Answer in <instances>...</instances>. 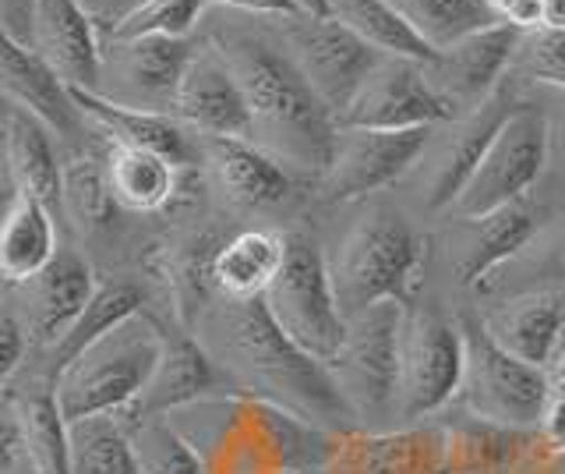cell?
Masks as SVG:
<instances>
[{
    "mask_svg": "<svg viewBox=\"0 0 565 474\" xmlns=\"http://www.w3.org/2000/svg\"><path fill=\"white\" fill-rule=\"evenodd\" d=\"M463 326V347H467V365H463V386L459 397L473 411V418L488 421L499 429H530L541 425V411L552 379L544 368L530 365L491 337L484 323H459Z\"/></svg>",
    "mask_w": 565,
    "mask_h": 474,
    "instance_id": "obj_7",
    "label": "cell"
},
{
    "mask_svg": "<svg viewBox=\"0 0 565 474\" xmlns=\"http://www.w3.org/2000/svg\"><path fill=\"white\" fill-rule=\"evenodd\" d=\"M4 403L14 411L32 474H71V421L61 411L53 379H32L22 390H8Z\"/></svg>",
    "mask_w": 565,
    "mask_h": 474,
    "instance_id": "obj_26",
    "label": "cell"
},
{
    "mask_svg": "<svg viewBox=\"0 0 565 474\" xmlns=\"http://www.w3.org/2000/svg\"><path fill=\"white\" fill-rule=\"evenodd\" d=\"M537 213L526 199L505 209H494L488 217H473L456 227L449 241L452 273L463 287H481L484 280L516 259L530 241L537 238Z\"/></svg>",
    "mask_w": 565,
    "mask_h": 474,
    "instance_id": "obj_22",
    "label": "cell"
},
{
    "mask_svg": "<svg viewBox=\"0 0 565 474\" xmlns=\"http://www.w3.org/2000/svg\"><path fill=\"white\" fill-rule=\"evenodd\" d=\"M114 209L117 202L110 181H106V167L96 164L88 152L75 149L64 160V206H61L64 220H71V227L82 238H93L110 227Z\"/></svg>",
    "mask_w": 565,
    "mask_h": 474,
    "instance_id": "obj_34",
    "label": "cell"
},
{
    "mask_svg": "<svg viewBox=\"0 0 565 474\" xmlns=\"http://www.w3.org/2000/svg\"><path fill=\"white\" fill-rule=\"evenodd\" d=\"M205 8H237V11H252V14H276V19H294V14H305L297 8V0H202Z\"/></svg>",
    "mask_w": 565,
    "mask_h": 474,
    "instance_id": "obj_43",
    "label": "cell"
},
{
    "mask_svg": "<svg viewBox=\"0 0 565 474\" xmlns=\"http://www.w3.org/2000/svg\"><path fill=\"white\" fill-rule=\"evenodd\" d=\"M282 262H287V238L282 234L258 231V227L241 231L223 241L216 262H212V284L223 297L252 302V297H265Z\"/></svg>",
    "mask_w": 565,
    "mask_h": 474,
    "instance_id": "obj_27",
    "label": "cell"
},
{
    "mask_svg": "<svg viewBox=\"0 0 565 474\" xmlns=\"http://www.w3.org/2000/svg\"><path fill=\"white\" fill-rule=\"evenodd\" d=\"M131 439H135L138 461L146 474H205L202 456L194 453L188 439L163 418L135 421Z\"/></svg>",
    "mask_w": 565,
    "mask_h": 474,
    "instance_id": "obj_35",
    "label": "cell"
},
{
    "mask_svg": "<svg viewBox=\"0 0 565 474\" xmlns=\"http://www.w3.org/2000/svg\"><path fill=\"white\" fill-rule=\"evenodd\" d=\"M173 117L202 138H247L252 143V110L244 89L216 43H199L177 93Z\"/></svg>",
    "mask_w": 565,
    "mask_h": 474,
    "instance_id": "obj_16",
    "label": "cell"
},
{
    "mask_svg": "<svg viewBox=\"0 0 565 474\" xmlns=\"http://www.w3.org/2000/svg\"><path fill=\"white\" fill-rule=\"evenodd\" d=\"M403 312L406 305L385 302L347 319L340 355L326 365L335 390H340L350 414L361 425L396 418V361Z\"/></svg>",
    "mask_w": 565,
    "mask_h": 474,
    "instance_id": "obj_9",
    "label": "cell"
},
{
    "mask_svg": "<svg viewBox=\"0 0 565 474\" xmlns=\"http://www.w3.org/2000/svg\"><path fill=\"white\" fill-rule=\"evenodd\" d=\"M194 46L188 36H141L110 40L103 50L99 89L120 107L173 114Z\"/></svg>",
    "mask_w": 565,
    "mask_h": 474,
    "instance_id": "obj_13",
    "label": "cell"
},
{
    "mask_svg": "<svg viewBox=\"0 0 565 474\" xmlns=\"http://www.w3.org/2000/svg\"><path fill=\"white\" fill-rule=\"evenodd\" d=\"M547 120H552V156H558L565 164V107Z\"/></svg>",
    "mask_w": 565,
    "mask_h": 474,
    "instance_id": "obj_45",
    "label": "cell"
},
{
    "mask_svg": "<svg viewBox=\"0 0 565 474\" xmlns=\"http://www.w3.org/2000/svg\"><path fill=\"white\" fill-rule=\"evenodd\" d=\"M520 29L512 25H491L484 32L459 40L428 61V75L435 89L446 96L456 114L473 110L499 89L505 78V67H512V54H516Z\"/></svg>",
    "mask_w": 565,
    "mask_h": 474,
    "instance_id": "obj_18",
    "label": "cell"
},
{
    "mask_svg": "<svg viewBox=\"0 0 565 474\" xmlns=\"http://www.w3.org/2000/svg\"><path fill=\"white\" fill-rule=\"evenodd\" d=\"M230 390H237L234 379L223 372V365L209 355V347L191 329L163 326V355H159L156 372L146 390H141V397L124 414H131L135 421L163 418L170 411L191 408V403Z\"/></svg>",
    "mask_w": 565,
    "mask_h": 474,
    "instance_id": "obj_15",
    "label": "cell"
},
{
    "mask_svg": "<svg viewBox=\"0 0 565 474\" xmlns=\"http://www.w3.org/2000/svg\"><path fill=\"white\" fill-rule=\"evenodd\" d=\"M265 308L287 337L329 365L347 337V315L340 312L329 273V259L308 234H287V262L273 287L265 291Z\"/></svg>",
    "mask_w": 565,
    "mask_h": 474,
    "instance_id": "obj_5",
    "label": "cell"
},
{
    "mask_svg": "<svg viewBox=\"0 0 565 474\" xmlns=\"http://www.w3.org/2000/svg\"><path fill=\"white\" fill-rule=\"evenodd\" d=\"M29 329L25 323L18 319V312L8 305L4 315H0V382L11 386V379L18 376V368H22L25 355H29Z\"/></svg>",
    "mask_w": 565,
    "mask_h": 474,
    "instance_id": "obj_39",
    "label": "cell"
},
{
    "mask_svg": "<svg viewBox=\"0 0 565 474\" xmlns=\"http://www.w3.org/2000/svg\"><path fill=\"white\" fill-rule=\"evenodd\" d=\"M329 19L347 25L353 36L385 57L431 61L435 50L403 22V14L388 0H326Z\"/></svg>",
    "mask_w": 565,
    "mask_h": 474,
    "instance_id": "obj_30",
    "label": "cell"
},
{
    "mask_svg": "<svg viewBox=\"0 0 565 474\" xmlns=\"http://www.w3.org/2000/svg\"><path fill=\"white\" fill-rule=\"evenodd\" d=\"M202 0H141L124 19L110 40H141V36H188L194 22L202 19ZM106 40V43H110Z\"/></svg>",
    "mask_w": 565,
    "mask_h": 474,
    "instance_id": "obj_36",
    "label": "cell"
},
{
    "mask_svg": "<svg viewBox=\"0 0 565 474\" xmlns=\"http://www.w3.org/2000/svg\"><path fill=\"white\" fill-rule=\"evenodd\" d=\"M71 474H146L131 429L117 414L71 421Z\"/></svg>",
    "mask_w": 565,
    "mask_h": 474,
    "instance_id": "obj_32",
    "label": "cell"
},
{
    "mask_svg": "<svg viewBox=\"0 0 565 474\" xmlns=\"http://www.w3.org/2000/svg\"><path fill=\"white\" fill-rule=\"evenodd\" d=\"M463 326L435 308H406L396 361V421L441 411L463 386Z\"/></svg>",
    "mask_w": 565,
    "mask_h": 474,
    "instance_id": "obj_6",
    "label": "cell"
},
{
    "mask_svg": "<svg viewBox=\"0 0 565 474\" xmlns=\"http://www.w3.org/2000/svg\"><path fill=\"white\" fill-rule=\"evenodd\" d=\"M523 262L526 273H537L544 280H565V223L552 227V231H537V238L512 259Z\"/></svg>",
    "mask_w": 565,
    "mask_h": 474,
    "instance_id": "obj_38",
    "label": "cell"
},
{
    "mask_svg": "<svg viewBox=\"0 0 565 474\" xmlns=\"http://www.w3.org/2000/svg\"><path fill=\"white\" fill-rule=\"evenodd\" d=\"M138 312H141V291L131 284V280H110V284H99L93 302L82 308V315L71 323V329L64 333V337L50 347L53 379H57L85 347H93L99 337H106V333L117 329L120 323H128Z\"/></svg>",
    "mask_w": 565,
    "mask_h": 474,
    "instance_id": "obj_31",
    "label": "cell"
},
{
    "mask_svg": "<svg viewBox=\"0 0 565 474\" xmlns=\"http://www.w3.org/2000/svg\"><path fill=\"white\" fill-rule=\"evenodd\" d=\"M29 46L71 89H99L106 40L78 0H40Z\"/></svg>",
    "mask_w": 565,
    "mask_h": 474,
    "instance_id": "obj_19",
    "label": "cell"
},
{
    "mask_svg": "<svg viewBox=\"0 0 565 474\" xmlns=\"http://www.w3.org/2000/svg\"><path fill=\"white\" fill-rule=\"evenodd\" d=\"M4 164L11 196H29L61 213L64 206V160L53 149V131L29 110L8 103L4 114Z\"/></svg>",
    "mask_w": 565,
    "mask_h": 474,
    "instance_id": "obj_24",
    "label": "cell"
},
{
    "mask_svg": "<svg viewBox=\"0 0 565 474\" xmlns=\"http://www.w3.org/2000/svg\"><path fill=\"white\" fill-rule=\"evenodd\" d=\"M512 67L541 85L565 93V29H530L520 32Z\"/></svg>",
    "mask_w": 565,
    "mask_h": 474,
    "instance_id": "obj_37",
    "label": "cell"
},
{
    "mask_svg": "<svg viewBox=\"0 0 565 474\" xmlns=\"http://www.w3.org/2000/svg\"><path fill=\"white\" fill-rule=\"evenodd\" d=\"M212 43L220 46L244 89L252 110V143L279 156L282 164L322 173L340 125L300 75L287 46L244 29H226Z\"/></svg>",
    "mask_w": 565,
    "mask_h": 474,
    "instance_id": "obj_2",
    "label": "cell"
},
{
    "mask_svg": "<svg viewBox=\"0 0 565 474\" xmlns=\"http://www.w3.org/2000/svg\"><path fill=\"white\" fill-rule=\"evenodd\" d=\"M424 259V241L393 206H371L329 259L335 302L347 319L385 302H406Z\"/></svg>",
    "mask_w": 565,
    "mask_h": 474,
    "instance_id": "obj_3",
    "label": "cell"
},
{
    "mask_svg": "<svg viewBox=\"0 0 565 474\" xmlns=\"http://www.w3.org/2000/svg\"><path fill=\"white\" fill-rule=\"evenodd\" d=\"M202 160L209 164L223 199L247 213L279 209L297 196L290 164L247 138H202Z\"/></svg>",
    "mask_w": 565,
    "mask_h": 474,
    "instance_id": "obj_20",
    "label": "cell"
},
{
    "mask_svg": "<svg viewBox=\"0 0 565 474\" xmlns=\"http://www.w3.org/2000/svg\"><path fill=\"white\" fill-rule=\"evenodd\" d=\"M520 103H512V93L505 82L494 89L481 107L463 110L452 117V128L441 143H428L420 156V202L428 209H449L463 185L470 181L473 167L481 164L484 149L491 146L494 131L505 125V117L516 110Z\"/></svg>",
    "mask_w": 565,
    "mask_h": 474,
    "instance_id": "obj_14",
    "label": "cell"
},
{
    "mask_svg": "<svg viewBox=\"0 0 565 474\" xmlns=\"http://www.w3.org/2000/svg\"><path fill=\"white\" fill-rule=\"evenodd\" d=\"M484 4H488V8H491V11H494V14H499V19L505 22V14H509L512 8H516V4H520V0H484Z\"/></svg>",
    "mask_w": 565,
    "mask_h": 474,
    "instance_id": "obj_47",
    "label": "cell"
},
{
    "mask_svg": "<svg viewBox=\"0 0 565 474\" xmlns=\"http://www.w3.org/2000/svg\"><path fill=\"white\" fill-rule=\"evenodd\" d=\"M541 29H565V0H541Z\"/></svg>",
    "mask_w": 565,
    "mask_h": 474,
    "instance_id": "obj_44",
    "label": "cell"
},
{
    "mask_svg": "<svg viewBox=\"0 0 565 474\" xmlns=\"http://www.w3.org/2000/svg\"><path fill=\"white\" fill-rule=\"evenodd\" d=\"M75 99L88 120V131H99L106 143L159 152L177 170H188L202 160V143H191L188 128L173 114L120 107L96 89H75Z\"/></svg>",
    "mask_w": 565,
    "mask_h": 474,
    "instance_id": "obj_23",
    "label": "cell"
},
{
    "mask_svg": "<svg viewBox=\"0 0 565 474\" xmlns=\"http://www.w3.org/2000/svg\"><path fill=\"white\" fill-rule=\"evenodd\" d=\"M78 4L93 14V22L99 25L103 40H110V32L128 19V14L141 4V0H78Z\"/></svg>",
    "mask_w": 565,
    "mask_h": 474,
    "instance_id": "obj_42",
    "label": "cell"
},
{
    "mask_svg": "<svg viewBox=\"0 0 565 474\" xmlns=\"http://www.w3.org/2000/svg\"><path fill=\"white\" fill-rule=\"evenodd\" d=\"M547 160H552V120L544 110L520 103L505 117V125L494 131L481 164L473 167L470 181L452 202L456 217L473 220L523 202L530 188L541 181Z\"/></svg>",
    "mask_w": 565,
    "mask_h": 474,
    "instance_id": "obj_8",
    "label": "cell"
},
{
    "mask_svg": "<svg viewBox=\"0 0 565 474\" xmlns=\"http://www.w3.org/2000/svg\"><path fill=\"white\" fill-rule=\"evenodd\" d=\"M297 8L305 14H329L326 11V0H297Z\"/></svg>",
    "mask_w": 565,
    "mask_h": 474,
    "instance_id": "obj_48",
    "label": "cell"
},
{
    "mask_svg": "<svg viewBox=\"0 0 565 474\" xmlns=\"http://www.w3.org/2000/svg\"><path fill=\"white\" fill-rule=\"evenodd\" d=\"M541 443L555 453H565V379L552 382L541 411Z\"/></svg>",
    "mask_w": 565,
    "mask_h": 474,
    "instance_id": "obj_40",
    "label": "cell"
},
{
    "mask_svg": "<svg viewBox=\"0 0 565 474\" xmlns=\"http://www.w3.org/2000/svg\"><path fill=\"white\" fill-rule=\"evenodd\" d=\"M0 85H4L8 103L29 110L35 120H43V125L57 138H67L71 146H78L85 138L88 120L78 110L75 89H71V85L53 72V67L35 54L32 46L4 40Z\"/></svg>",
    "mask_w": 565,
    "mask_h": 474,
    "instance_id": "obj_21",
    "label": "cell"
},
{
    "mask_svg": "<svg viewBox=\"0 0 565 474\" xmlns=\"http://www.w3.org/2000/svg\"><path fill=\"white\" fill-rule=\"evenodd\" d=\"M481 323L509 355H516L537 368H547V361L555 358V350L565 340V294L562 291L520 294Z\"/></svg>",
    "mask_w": 565,
    "mask_h": 474,
    "instance_id": "obj_25",
    "label": "cell"
},
{
    "mask_svg": "<svg viewBox=\"0 0 565 474\" xmlns=\"http://www.w3.org/2000/svg\"><path fill=\"white\" fill-rule=\"evenodd\" d=\"M163 355V323L138 312L71 361L53 379L67 421L124 414L149 386Z\"/></svg>",
    "mask_w": 565,
    "mask_h": 474,
    "instance_id": "obj_4",
    "label": "cell"
},
{
    "mask_svg": "<svg viewBox=\"0 0 565 474\" xmlns=\"http://www.w3.org/2000/svg\"><path fill=\"white\" fill-rule=\"evenodd\" d=\"M279 43L308 78L311 89L322 96L326 107L340 117L350 96L358 93L364 75L382 57L364 40H358L347 25L329 14H294L279 25Z\"/></svg>",
    "mask_w": 565,
    "mask_h": 474,
    "instance_id": "obj_12",
    "label": "cell"
},
{
    "mask_svg": "<svg viewBox=\"0 0 565 474\" xmlns=\"http://www.w3.org/2000/svg\"><path fill=\"white\" fill-rule=\"evenodd\" d=\"M96 287L93 266L75 249H61L40 273L11 287V308L35 344L53 347L82 315V308L93 302Z\"/></svg>",
    "mask_w": 565,
    "mask_h": 474,
    "instance_id": "obj_17",
    "label": "cell"
},
{
    "mask_svg": "<svg viewBox=\"0 0 565 474\" xmlns=\"http://www.w3.org/2000/svg\"><path fill=\"white\" fill-rule=\"evenodd\" d=\"M40 0H0V22H4V40L25 43L32 40V19Z\"/></svg>",
    "mask_w": 565,
    "mask_h": 474,
    "instance_id": "obj_41",
    "label": "cell"
},
{
    "mask_svg": "<svg viewBox=\"0 0 565 474\" xmlns=\"http://www.w3.org/2000/svg\"><path fill=\"white\" fill-rule=\"evenodd\" d=\"M431 128L411 131H375V128H340L329 156V167L318 173V199L326 206H343L375 196L414 173Z\"/></svg>",
    "mask_w": 565,
    "mask_h": 474,
    "instance_id": "obj_11",
    "label": "cell"
},
{
    "mask_svg": "<svg viewBox=\"0 0 565 474\" xmlns=\"http://www.w3.org/2000/svg\"><path fill=\"white\" fill-rule=\"evenodd\" d=\"M459 117L452 103L435 89L428 61L411 57H379L364 75L358 93L350 96L343 114L335 117L340 128H375V131H411L435 128Z\"/></svg>",
    "mask_w": 565,
    "mask_h": 474,
    "instance_id": "obj_10",
    "label": "cell"
},
{
    "mask_svg": "<svg viewBox=\"0 0 565 474\" xmlns=\"http://www.w3.org/2000/svg\"><path fill=\"white\" fill-rule=\"evenodd\" d=\"M57 227H53V209L40 199L11 196L4 213V231H0V273L8 287L25 284L40 273L46 262L57 255Z\"/></svg>",
    "mask_w": 565,
    "mask_h": 474,
    "instance_id": "obj_28",
    "label": "cell"
},
{
    "mask_svg": "<svg viewBox=\"0 0 565 474\" xmlns=\"http://www.w3.org/2000/svg\"><path fill=\"white\" fill-rule=\"evenodd\" d=\"M403 22L428 43L435 54L459 40L484 32L491 25H505L484 0H388Z\"/></svg>",
    "mask_w": 565,
    "mask_h": 474,
    "instance_id": "obj_33",
    "label": "cell"
},
{
    "mask_svg": "<svg viewBox=\"0 0 565 474\" xmlns=\"http://www.w3.org/2000/svg\"><path fill=\"white\" fill-rule=\"evenodd\" d=\"M191 333L223 365L237 390L276 403L318 429H347L358 421L335 390L329 368L276 326L265 297L237 302V297L216 294Z\"/></svg>",
    "mask_w": 565,
    "mask_h": 474,
    "instance_id": "obj_1",
    "label": "cell"
},
{
    "mask_svg": "<svg viewBox=\"0 0 565 474\" xmlns=\"http://www.w3.org/2000/svg\"><path fill=\"white\" fill-rule=\"evenodd\" d=\"M103 167L114 202L128 213H159L177 191V167L149 149L106 143Z\"/></svg>",
    "mask_w": 565,
    "mask_h": 474,
    "instance_id": "obj_29",
    "label": "cell"
},
{
    "mask_svg": "<svg viewBox=\"0 0 565 474\" xmlns=\"http://www.w3.org/2000/svg\"><path fill=\"white\" fill-rule=\"evenodd\" d=\"M544 372H547V379H552V382L565 379V340H562V347L555 350V358L547 361V368H544Z\"/></svg>",
    "mask_w": 565,
    "mask_h": 474,
    "instance_id": "obj_46",
    "label": "cell"
}]
</instances>
